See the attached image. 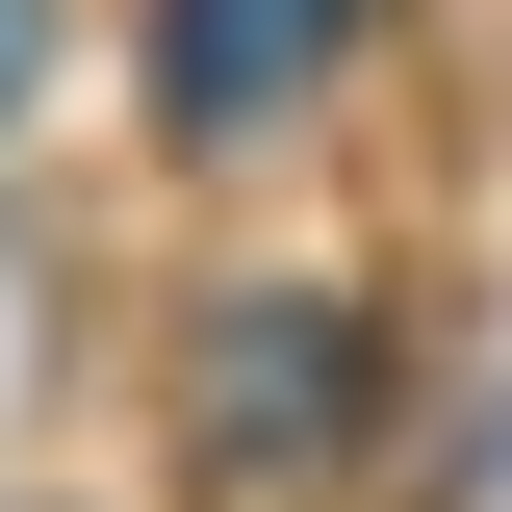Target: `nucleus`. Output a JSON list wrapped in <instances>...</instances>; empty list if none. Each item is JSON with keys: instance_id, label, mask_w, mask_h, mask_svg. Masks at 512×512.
Segmentation results:
<instances>
[{"instance_id": "1", "label": "nucleus", "mask_w": 512, "mask_h": 512, "mask_svg": "<svg viewBox=\"0 0 512 512\" xmlns=\"http://www.w3.org/2000/svg\"><path fill=\"white\" fill-rule=\"evenodd\" d=\"M359 308H308V282H256V308H205V359H180V436L205 461H333L359 436Z\"/></svg>"}, {"instance_id": "2", "label": "nucleus", "mask_w": 512, "mask_h": 512, "mask_svg": "<svg viewBox=\"0 0 512 512\" xmlns=\"http://www.w3.org/2000/svg\"><path fill=\"white\" fill-rule=\"evenodd\" d=\"M333 52H359V0H154V128L231 154V128H282Z\"/></svg>"}, {"instance_id": "4", "label": "nucleus", "mask_w": 512, "mask_h": 512, "mask_svg": "<svg viewBox=\"0 0 512 512\" xmlns=\"http://www.w3.org/2000/svg\"><path fill=\"white\" fill-rule=\"evenodd\" d=\"M0 103H26V0H0Z\"/></svg>"}, {"instance_id": "3", "label": "nucleus", "mask_w": 512, "mask_h": 512, "mask_svg": "<svg viewBox=\"0 0 512 512\" xmlns=\"http://www.w3.org/2000/svg\"><path fill=\"white\" fill-rule=\"evenodd\" d=\"M461 512H512V410H487V436H461Z\"/></svg>"}, {"instance_id": "5", "label": "nucleus", "mask_w": 512, "mask_h": 512, "mask_svg": "<svg viewBox=\"0 0 512 512\" xmlns=\"http://www.w3.org/2000/svg\"><path fill=\"white\" fill-rule=\"evenodd\" d=\"M0 308H26V282H0Z\"/></svg>"}]
</instances>
